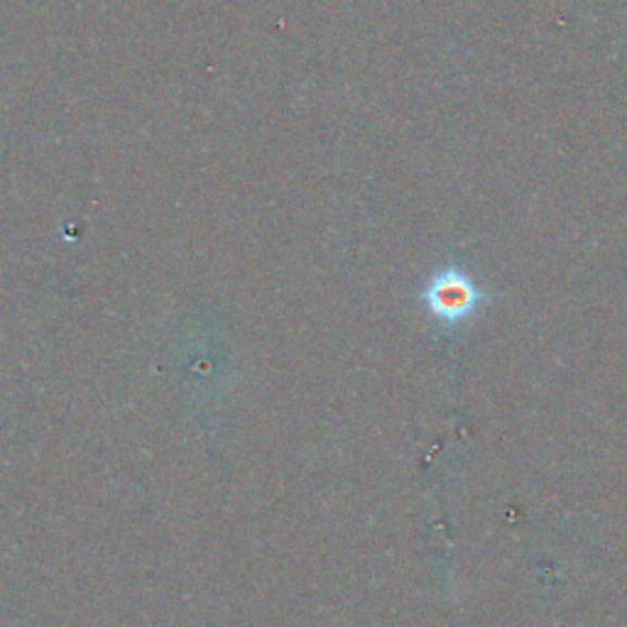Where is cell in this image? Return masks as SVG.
<instances>
[{"mask_svg":"<svg viewBox=\"0 0 627 627\" xmlns=\"http://www.w3.org/2000/svg\"><path fill=\"white\" fill-rule=\"evenodd\" d=\"M429 297L431 306L447 316L466 314L468 309L474 306V289H471V285L459 273L441 275L439 283L431 287Z\"/></svg>","mask_w":627,"mask_h":627,"instance_id":"6da1fadb","label":"cell"}]
</instances>
